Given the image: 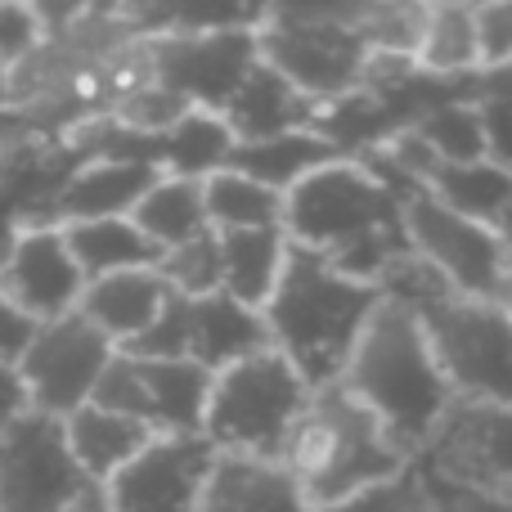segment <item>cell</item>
Listing matches in <instances>:
<instances>
[{
  "instance_id": "74e56055",
  "label": "cell",
  "mask_w": 512,
  "mask_h": 512,
  "mask_svg": "<svg viewBox=\"0 0 512 512\" xmlns=\"http://www.w3.org/2000/svg\"><path fill=\"white\" fill-rule=\"evenodd\" d=\"M477 113H481V140H486V162L512 176V99L477 95Z\"/></svg>"
},
{
  "instance_id": "60d3db41",
  "label": "cell",
  "mask_w": 512,
  "mask_h": 512,
  "mask_svg": "<svg viewBox=\"0 0 512 512\" xmlns=\"http://www.w3.org/2000/svg\"><path fill=\"white\" fill-rule=\"evenodd\" d=\"M27 387H23V378H18V364L14 360H5L0 355V427H9L18 414H27Z\"/></svg>"
},
{
  "instance_id": "e575fe53",
  "label": "cell",
  "mask_w": 512,
  "mask_h": 512,
  "mask_svg": "<svg viewBox=\"0 0 512 512\" xmlns=\"http://www.w3.org/2000/svg\"><path fill=\"white\" fill-rule=\"evenodd\" d=\"M315 512H427V490H423V472L418 463H409L400 477L382 481V486H369L360 495L342 499V504H328Z\"/></svg>"
},
{
  "instance_id": "8d00e7d4",
  "label": "cell",
  "mask_w": 512,
  "mask_h": 512,
  "mask_svg": "<svg viewBox=\"0 0 512 512\" xmlns=\"http://www.w3.org/2000/svg\"><path fill=\"white\" fill-rule=\"evenodd\" d=\"M472 23H477L481 72H495L512 63V0H472Z\"/></svg>"
},
{
  "instance_id": "4316f807",
  "label": "cell",
  "mask_w": 512,
  "mask_h": 512,
  "mask_svg": "<svg viewBox=\"0 0 512 512\" xmlns=\"http://www.w3.org/2000/svg\"><path fill=\"white\" fill-rule=\"evenodd\" d=\"M203 203H207V221L216 234H234V230H283V194L261 180L243 176V171H212L203 180Z\"/></svg>"
},
{
  "instance_id": "4fadbf2b",
  "label": "cell",
  "mask_w": 512,
  "mask_h": 512,
  "mask_svg": "<svg viewBox=\"0 0 512 512\" xmlns=\"http://www.w3.org/2000/svg\"><path fill=\"white\" fill-rule=\"evenodd\" d=\"M86 274L72 256L63 225L23 221L0 248V297L32 324L59 319L81 306Z\"/></svg>"
},
{
  "instance_id": "836d02e7",
  "label": "cell",
  "mask_w": 512,
  "mask_h": 512,
  "mask_svg": "<svg viewBox=\"0 0 512 512\" xmlns=\"http://www.w3.org/2000/svg\"><path fill=\"white\" fill-rule=\"evenodd\" d=\"M369 9H373V0H270L261 23H270V27H328V32L360 36Z\"/></svg>"
},
{
  "instance_id": "7c38bea8",
  "label": "cell",
  "mask_w": 512,
  "mask_h": 512,
  "mask_svg": "<svg viewBox=\"0 0 512 512\" xmlns=\"http://www.w3.org/2000/svg\"><path fill=\"white\" fill-rule=\"evenodd\" d=\"M86 486L63 418L27 409L0 427V512H63Z\"/></svg>"
},
{
  "instance_id": "52a82bcc",
  "label": "cell",
  "mask_w": 512,
  "mask_h": 512,
  "mask_svg": "<svg viewBox=\"0 0 512 512\" xmlns=\"http://www.w3.org/2000/svg\"><path fill=\"white\" fill-rule=\"evenodd\" d=\"M207 396H212V373L203 364L117 351L99 378L95 405L135 418L153 436H203Z\"/></svg>"
},
{
  "instance_id": "ee69618b",
  "label": "cell",
  "mask_w": 512,
  "mask_h": 512,
  "mask_svg": "<svg viewBox=\"0 0 512 512\" xmlns=\"http://www.w3.org/2000/svg\"><path fill=\"white\" fill-rule=\"evenodd\" d=\"M5 104H14V90H9V72L0 68V108Z\"/></svg>"
},
{
  "instance_id": "cb8c5ba5",
  "label": "cell",
  "mask_w": 512,
  "mask_h": 512,
  "mask_svg": "<svg viewBox=\"0 0 512 512\" xmlns=\"http://www.w3.org/2000/svg\"><path fill=\"white\" fill-rule=\"evenodd\" d=\"M337 144L324 131H292V135H274V140H252V144H234L230 153V171L261 180V185L288 194L301 176H310L315 167L337 158Z\"/></svg>"
},
{
  "instance_id": "b9f144b4",
  "label": "cell",
  "mask_w": 512,
  "mask_h": 512,
  "mask_svg": "<svg viewBox=\"0 0 512 512\" xmlns=\"http://www.w3.org/2000/svg\"><path fill=\"white\" fill-rule=\"evenodd\" d=\"M477 95H504L512 99V63L495 72H477Z\"/></svg>"
},
{
  "instance_id": "ffe728a7",
  "label": "cell",
  "mask_w": 512,
  "mask_h": 512,
  "mask_svg": "<svg viewBox=\"0 0 512 512\" xmlns=\"http://www.w3.org/2000/svg\"><path fill=\"white\" fill-rule=\"evenodd\" d=\"M198 512H315L279 459L216 454Z\"/></svg>"
},
{
  "instance_id": "f6af8a7d",
  "label": "cell",
  "mask_w": 512,
  "mask_h": 512,
  "mask_svg": "<svg viewBox=\"0 0 512 512\" xmlns=\"http://www.w3.org/2000/svg\"><path fill=\"white\" fill-rule=\"evenodd\" d=\"M499 239H504V243H508V252H512V207H508L504 221H499Z\"/></svg>"
},
{
  "instance_id": "f35d334b",
  "label": "cell",
  "mask_w": 512,
  "mask_h": 512,
  "mask_svg": "<svg viewBox=\"0 0 512 512\" xmlns=\"http://www.w3.org/2000/svg\"><path fill=\"white\" fill-rule=\"evenodd\" d=\"M418 472H423L427 512H512V504H504V499H490V495H481V490L441 481V477H432L427 468H418Z\"/></svg>"
},
{
  "instance_id": "4dcf8cb0",
  "label": "cell",
  "mask_w": 512,
  "mask_h": 512,
  "mask_svg": "<svg viewBox=\"0 0 512 512\" xmlns=\"http://www.w3.org/2000/svg\"><path fill=\"white\" fill-rule=\"evenodd\" d=\"M104 113L113 117L117 126H126V131L158 140V135H167L171 126L185 122V117L194 113V104H189L180 90H171V86H162V81L149 77V81H140V86L113 95V104H108Z\"/></svg>"
},
{
  "instance_id": "277c9868",
  "label": "cell",
  "mask_w": 512,
  "mask_h": 512,
  "mask_svg": "<svg viewBox=\"0 0 512 512\" xmlns=\"http://www.w3.org/2000/svg\"><path fill=\"white\" fill-rule=\"evenodd\" d=\"M279 463L292 472L310 508H328L400 477L414 459L391 441L373 409H364L342 382H328L310 391Z\"/></svg>"
},
{
  "instance_id": "f1b7e54d",
  "label": "cell",
  "mask_w": 512,
  "mask_h": 512,
  "mask_svg": "<svg viewBox=\"0 0 512 512\" xmlns=\"http://www.w3.org/2000/svg\"><path fill=\"white\" fill-rule=\"evenodd\" d=\"M414 68L436 81H468L481 72L477 50V23H472V5H436L427 14L423 45L414 54Z\"/></svg>"
},
{
  "instance_id": "484cf974",
  "label": "cell",
  "mask_w": 512,
  "mask_h": 512,
  "mask_svg": "<svg viewBox=\"0 0 512 512\" xmlns=\"http://www.w3.org/2000/svg\"><path fill=\"white\" fill-rule=\"evenodd\" d=\"M131 221L140 225L162 252H171V248H180V243L207 234L212 221H207V203H203V180L158 176L149 185V194L135 203Z\"/></svg>"
},
{
  "instance_id": "7bdbcfd3",
  "label": "cell",
  "mask_w": 512,
  "mask_h": 512,
  "mask_svg": "<svg viewBox=\"0 0 512 512\" xmlns=\"http://www.w3.org/2000/svg\"><path fill=\"white\" fill-rule=\"evenodd\" d=\"M63 512H113V508H108V499H104V486H86Z\"/></svg>"
},
{
  "instance_id": "7402d4cb",
  "label": "cell",
  "mask_w": 512,
  "mask_h": 512,
  "mask_svg": "<svg viewBox=\"0 0 512 512\" xmlns=\"http://www.w3.org/2000/svg\"><path fill=\"white\" fill-rule=\"evenodd\" d=\"M221 239V292L261 315L265 301L279 288L283 261H288V234L283 230H234Z\"/></svg>"
},
{
  "instance_id": "d6986e66",
  "label": "cell",
  "mask_w": 512,
  "mask_h": 512,
  "mask_svg": "<svg viewBox=\"0 0 512 512\" xmlns=\"http://www.w3.org/2000/svg\"><path fill=\"white\" fill-rule=\"evenodd\" d=\"M171 297H176V292L167 288V279H162L158 265H153V270H122V274L90 279L77 310L117 346V351H126V346H135L153 324H158Z\"/></svg>"
},
{
  "instance_id": "f546056e",
  "label": "cell",
  "mask_w": 512,
  "mask_h": 512,
  "mask_svg": "<svg viewBox=\"0 0 512 512\" xmlns=\"http://www.w3.org/2000/svg\"><path fill=\"white\" fill-rule=\"evenodd\" d=\"M414 131L427 140V149L436 153V162H486V140H481V113H477V95H454L445 104L427 108L414 122Z\"/></svg>"
},
{
  "instance_id": "5b68a950",
  "label": "cell",
  "mask_w": 512,
  "mask_h": 512,
  "mask_svg": "<svg viewBox=\"0 0 512 512\" xmlns=\"http://www.w3.org/2000/svg\"><path fill=\"white\" fill-rule=\"evenodd\" d=\"M310 387L274 346L212 373L203 436L216 454H248V459H279L292 423L301 418Z\"/></svg>"
},
{
  "instance_id": "1f68e13d",
  "label": "cell",
  "mask_w": 512,
  "mask_h": 512,
  "mask_svg": "<svg viewBox=\"0 0 512 512\" xmlns=\"http://www.w3.org/2000/svg\"><path fill=\"white\" fill-rule=\"evenodd\" d=\"M432 9L423 0H373L369 18L360 27V41L369 54H396V59H414L423 45V27Z\"/></svg>"
},
{
  "instance_id": "9c48e42d",
  "label": "cell",
  "mask_w": 512,
  "mask_h": 512,
  "mask_svg": "<svg viewBox=\"0 0 512 512\" xmlns=\"http://www.w3.org/2000/svg\"><path fill=\"white\" fill-rule=\"evenodd\" d=\"M400 225H405L409 252L427 270L441 274L450 288L481 301H499V283H504L508 265V243L499 239V230L450 212L427 189L400 194Z\"/></svg>"
},
{
  "instance_id": "9a60e30c",
  "label": "cell",
  "mask_w": 512,
  "mask_h": 512,
  "mask_svg": "<svg viewBox=\"0 0 512 512\" xmlns=\"http://www.w3.org/2000/svg\"><path fill=\"white\" fill-rule=\"evenodd\" d=\"M216 450L207 436H153L113 481L104 499L113 512H198Z\"/></svg>"
},
{
  "instance_id": "d590c367",
  "label": "cell",
  "mask_w": 512,
  "mask_h": 512,
  "mask_svg": "<svg viewBox=\"0 0 512 512\" xmlns=\"http://www.w3.org/2000/svg\"><path fill=\"white\" fill-rule=\"evenodd\" d=\"M45 45V27L32 0H0V68L18 72Z\"/></svg>"
},
{
  "instance_id": "603a6c76",
  "label": "cell",
  "mask_w": 512,
  "mask_h": 512,
  "mask_svg": "<svg viewBox=\"0 0 512 512\" xmlns=\"http://www.w3.org/2000/svg\"><path fill=\"white\" fill-rule=\"evenodd\" d=\"M72 256H77L81 274L104 279V274H122V270H153L162 261V248L131 221V216H104V221H72L63 225Z\"/></svg>"
},
{
  "instance_id": "6da1fadb",
  "label": "cell",
  "mask_w": 512,
  "mask_h": 512,
  "mask_svg": "<svg viewBox=\"0 0 512 512\" xmlns=\"http://www.w3.org/2000/svg\"><path fill=\"white\" fill-rule=\"evenodd\" d=\"M378 301V283H360L337 270L328 256L288 243L279 288L261 310L265 337L306 378L310 391L328 387V382H342L346 360Z\"/></svg>"
},
{
  "instance_id": "ac0fdd59",
  "label": "cell",
  "mask_w": 512,
  "mask_h": 512,
  "mask_svg": "<svg viewBox=\"0 0 512 512\" xmlns=\"http://www.w3.org/2000/svg\"><path fill=\"white\" fill-rule=\"evenodd\" d=\"M221 117L234 131V140L252 144V140H274V135H292V131H319L328 108L306 99L292 81H283L270 63L256 59V68L243 77V86L234 90V99L221 108Z\"/></svg>"
},
{
  "instance_id": "2e32d148",
  "label": "cell",
  "mask_w": 512,
  "mask_h": 512,
  "mask_svg": "<svg viewBox=\"0 0 512 512\" xmlns=\"http://www.w3.org/2000/svg\"><path fill=\"white\" fill-rule=\"evenodd\" d=\"M256 54L270 63L283 81L306 99L333 108L342 99L360 95L369 50L355 32H328V27H256Z\"/></svg>"
},
{
  "instance_id": "ab89813d",
  "label": "cell",
  "mask_w": 512,
  "mask_h": 512,
  "mask_svg": "<svg viewBox=\"0 0 512 512\" xmlns=\"http://www.w3.org/2000/svg\"><path fill=\"white\" fill-rule=\"evenodd\" d=\"M32 333H36L32 319L18 315V310L0 297V355H5V360H18V355H23V346L32 342Z\"/></svg>"
},
{
  "instance_id": "e0dca14e",
  "label": "cell",
  "mask_w": 512,
  "mask_h": 512,
  "mask_svg": "<svg viewBox=\"0 0 512 512\" xmlns=\"http://www.w3.org/2000/svg\"><path fill=\"white\" fill-rule=\"evenodd\" d=\"M162 171L135 158H86L54 185L50 194V225L72 221H104V216H131L135 203L149 194Z\"/></svg>"
},
{
  "instance_id": "83f0119b",
  "label": "cell",
  "mask_w": 512,
  "mask_h": 512,
  "mask_svg": "<svg viewBox=\"0 0 512 512\" xmlns=\"http://www.w3.org/2000/svg\"><path fill=\"white\" fill-rule=\"evenodd\" d=\"M427 194H432L436 203H445L450 212L499 230V221H504L512 207V176L490 167V162H463V167L441 162V167L432 171V180H427Z\"/></svg>"
},
{
  "instance_id": "d6a6232c",
  "label": "cell",
  "mask_w": 512,
  "mask_h": 512,
  "mask_svg": "<svg viewBox=\"0 0 512 512\" xmlns=\"http://www.w3.org/2000/svg\"><path fill=\"white\" fill-rule=\"evenodd\" d=\"M158 274L167 279V288L176 297H212V292H221V239H216V230L162 252Z\"/></svg>"
},
{
  "instance_id": "7dc6e473",
  "label": "cell",
  "mask_w": 512,
  "mask_h": 512,
  "mask_svg": "<svg viewBox=\"0 0 512 512\" xmlns=\"http://www.w3.org/2000/svg\"><path fill=\"white\" fill-rule=\"evenodd\" d=\"M427 9H436V5H472V0H423Z\"/></svg>"
},
{
  "instance_id": "30bf717a",
  "label": "cell",
  "mask_w": 512,
  "mask_h": 512,
  "mask_svg": "<svg viewBox=\"0 0 512 512\" xmlns=\"http://www.w3.org/2000/svg\"><path fill=\"white\" fill-rule=\"evenodd\" d=\"M265 346H270L265 319L225 292H212V297H171L158 324L126 351L158 355V360H194L207 373H221L225 364L265 351Z\"/></svg>"
},
{
  "instance_id": "7a4b0ae2",
  "label": "cell",
  "mask_w": 512,
  "mask_h": 512,
  "mask_svg": "<svg viewBox=\"0 0 512 512\" xmlns=\"http://www.w3.org/2000/svg\"><path fill=\"white\" fill-rule=\"evenodd\" d=\"M342 387L364 409H373V418L387 427L391 441L409 459L423 454L436 423L454 405V391L445 382L441 364H436V351L418 315L387 292H382L378 310L369 315L351 360H346Z\"/></svg>"
},
{
  "instance_id": "d4e9b609",
  "label": "cell",
  "mask_w": 512,
  "mask_h": 512,
  "mask_svg": "<svg viewBox=\"0 0 512 512\" xmlns=\"http://www.w3.org/2000/svg\"><path fill=\"white\" fill-rule=\"evenodd\" d=\"M234 131L225 126L221 113H207V108H194L180 126H171L167 135L153 140V167L162 176H189V180H207L212 171L230 167L234 153Z\"/></svg>"
},
{
  "instance_id": "3957f363",
  "label": "cell",
  "mask_w": 512,
  "mask_h": 512,
  "mask_svg": "<svg viewBox=\"0 0 512 512\" xmlns=\"http://www.w3.org/2000/svg\"><path fill=\"white\" fill-rule=\"evenodd\" d=\"M382 292L418 315L454 400L512 405V315L499 301L450 288L414 252L391 265Z\"/></svg>"
},
{
  "instance_id": "8fae6325",
  "label": "cell",
  "mask_w": 512,
  "mask_h": 512,
  "mask_svg": "<svg viewBox=\"0 0 512 512\" xmlns=\"http://www.w3.org/2000/svg\"><path fill=\"white\" fill-rule=\"evenodd\" d=\"M414 463L441 481L512 504V405L454 400Z\"/></svg>"
},
{
  "instance_id": "ba28073f",
  "label": "cell",
  "mask_w": 512,
  "mask_h": 512,
  "mask_svg": "<svg viewBox=\"0 0 512 512\" xmlns=\"http://www.w3.org/2000/svg\"><path fill=\"white\" fill-rule=\"evenodd\" d=\"M117 346L90 324L81 310H68L59 319L36 324L32 342L18 355V378L27 387V405L36 414L68 418L81 405H90L99 391V378L108 373Z\"/></svg>"
},
{
  "instance_id": "bcb514c9",
  "label": "cell",
  "mask_w": 512,
  "mask_h": 512,
  "mask_svg": "<svg viewBox=\"0 0 512 512\" xmlns=\"http://www.w3.org/2000/svg\"><path fill=\"white\" fill-rule=\"evenodd\" d=\"M243 5H248L252 23H261V14H265V5H270V0H243Z\"/></svg>"
},
{
  "instance_id": "5bb4252c",
  "label": "cell",
  "mask_w": 512,
  "mask_h": 512,
  "mask_svg": "<svg viewBox=\"0 0 512 512\" xmlns=\"http://www.w3.org/2000/svg\"><path fill=\"white\" fill-rule=\"evenodd\" d=\"M153 81L180 90L194 108L221 113L256 68V27L234 32H194V36H149L144 41Z\"/></svg>"
},
{
  "instance_id": "8992f818",
  "label": "cell",
  "mask_w": 512,
  "mask_h": 512,
  "mask_svg": "<svg viewBox=\"0 0 512 512\" xmlns=\"http://www.w3.org/2000/svg\"><path fill=\"white\" fill-rule=\"evenodd\" d=\"M391 230H400V194L351 153H337L283 194L288 243L319 256H337Z\"/></svg>"
},
{
  "instance_id": "44dd1931",
  "label": "cell",
  "mask_w": 512,
  "mask_h": 512,
  "mask_svg": "<svg viewBox=\"0 0 512 512\" xmlns=\"http://www.w3.org/2000/svg\"><path fill=\"white\" fill-rule=\"evenodd\" d=\"M63 432H68V450H72V459H77V468L86 472L90 486L113 481L117 472L153 441V432L144 423H135V418H126V414H113V409L95 405V400L63 418Z\"/></svg>"
}]
</instances>
